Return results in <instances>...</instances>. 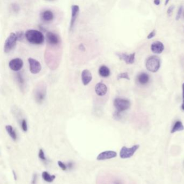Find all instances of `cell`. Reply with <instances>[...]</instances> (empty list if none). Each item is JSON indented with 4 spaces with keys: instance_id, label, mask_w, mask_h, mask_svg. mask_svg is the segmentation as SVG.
<instances>
[{
    "instance_id": "d590c367",
    "label": "cell",
    "mask_w": 184,
    "mask_h": 184,
    "mask_svg": "<svg viewBox=\"0 0 184 184\" xmlns=\"http://www.w3.org/2000/svg\"><path fill=\"white\" fill-rule=\"evenodd\" d=\"M169 2V1H167L165 2V5H167V4L168 3V2Z\"/></svg>"
},
{
    "instance_id": "5bb4252c",
    "label": "cell",
    "mask_w": 184,
    "mask_h": 184,
    "mask_svg": "<svg viewBox=\"0 0 184 184\" xmlns=\"http://www.w3.org/2000/svg\"><path fill=\"white\" fill-rule=\"evenodd\" d=\"M151 51L156 54H161L164 50V45L162 42L155 41L151 45Z\"/></svg>"
},
{
    "instance_id": "7402d4cb",
    "label": "cell",
    "mask_w": 184,
    "mask_h": 184,
    "mask_svg": "<svg viewBox=\"0 0 184 184\" xmlns=\"http://www.w3.org/2000/svg\"><path fill=\"white\" fill-rule=\"evenodd\" d=\"M42 178L45 181L47 182H52L56 178L55 175H51L47 171H43L42 173Z\"/></svg>"
},
{
    "instance_id": "4dcf8cb0",
    "label": "cell",
    "mask_w": 184,
    "mask_h": 184,
    "mask_svg": "<svg viewBox=\"0 0 184 184\" xmlns=\"http://www.w3.org/2000/svg\"><path fill=\"white\" fill-rule=\"evenodd\" d=\"M182 105H181V109L184 111V83L182 85Z\"/></svg>"
},
{
    "instance_id": "836d02e7",
    "label": "cell",
    "mask_w": 184,
    "mask_h": 184,
    "mask_svg": "<svg viewBox=\"0 0 184 184\" xmlns=\"http://www.w3.org/2000/svg\"><path fill=\"white\" fill-rule=\"evenodd\" d=\"M160 3H161V1H159V0H156L154 1V3H155L156 5H157V6H158L160 4Z\"/></svg>"
},
{
    "instance_id": "3957f363",
    "label": "cell",
    "mask_w": 184,
    "mask_h": 184,
    "mask_svg": "<svg viewBox=\"0 0 184 184\" xmlns=\"http://www.w3.org/2000/svg\"><path fill=\"white\" fill-rule=\"evenodd\" d=\"M161 59L157 56H151L146 61L145 66L152 73H156L161 67Z\"/></svg>"
},
{
    "instance_id": "9a60e30c",
    "label": "cell",
    "mask_w": 184,
    "mask_h": 184,
    "mask_svg": "<svg viewBox=\"0 0 184 184\" xmlns=\"http://www.w3.org/2000/svg\"><path fill=\"white\" fill-rule=\"evenodd\" d=\"M95 90L96 94L97 95L103 96L107 93L108 88L105 84L102 82H100L96 84Z\"/></svg>"
},
{
    "instance_id": "4fadbf2b",
    "label": "cell",
    "mask_w": 184,
    "mask_h": 184,
    "mask_svg": "<svg viewBox=\"0 0 184 184\" xmlns=\"http://www.w3.org/2000/svg\"><path fill=\"white\" fill-rule=\"evenodd\" d=\"M82 82L84 85H87L90 83L92 79V75L91 73L88 69H85L82 71L81 74Z\"/></svg>"
},
{
    "instance_id": "30bf717a",
    "label": "cell",
    "mask_w": 184,
    "mask_h": 184,
    "mask_svg": "<svg viewBox=\"0 0 184 184\" xmlns=\"http://www.w3.org/2000/svg\"><path fill=\"white\" fill-rule=\"evenodd\" d=\"M23 61L20 58L12 59L9 63V67L12 70L18 71L23 67Z\"/></svg>"
},
{
    "instance_id": "ac0fdd59",
    "label": "cell",
    "mask_w": 184,
    "mask_h": 184,
    "mask_svg": "<svg viewBox=\"0 0 184 184\" xmlns=\"http://www.w3.org/2000/svg\"><path fill=\"white\" fill-rule=\"evenodd\" d=\"M16 79L18 85L22 91H23L26 88V82L23 76L21 73H17L16 74Z\"/></svg>"
},
{
    "instance_id": "7c38bea8",
    "label": "cell",
    "mask_w": 184,
    "mask_h": 184,
    "mask_svg": "<svg viewBox=\"0 0 184 184\" xmlns=\"http://www.w3.org/2000/svg\"><path fill=\"white\" fill-rule=\"evenodd\" d=\"M117 153L115 151H105L100 153L97 157V161H105L117 157Z\"/></svg>"
},
{
    "instance_id": "83f0119b",
    "label": "cell",
    "mask_w": 184,
    "mask_h": 184,
    "mask_svg": "<svg viewBox=\"0 0 184 184\" xmlns=\"http://www.w3.org/2000/svg\"><path fill=\"white\" fill-rule=\"evenodd\" d=\"M16 35L18 37V41H21L24 38V36H25V33L23 32H18L16 33Z\"/></svg>"
},
{
    "instance_id": "9c48e42d",
    "label": "cell",
    "mask_w": 184,
    "mask_h": 184,
    "mask_svg": "<svg viewBox=\"0 0 184 184\" xmlns=\"http://www.w3.org/2000/svg\"><path fill=\"white\" fill-rule=\"evenodd\" d=\"M46 39L48 43L51 46H56L60 43L59 36L53 32H48L46 34Z\"/></svg>"
},
{
    "instance_id": "f546056e",
    "label": "cell",
    "mask_w": 184,
    "mask_h": 184,
    "mask_svg": "<svg viewBox=\"0 0 184 184\" xmlns=\"http://www.w3.org/2000/svg\"><path fill=\"white\" fill-rule=\"evenodd\" d=\"M174 8H175V7H174V5H172L168 8L167 11V14L168 15V16H171L172 15L173 10H174Z\"/></svg>"
},
{
    "instance_id": "44dd1931",
    "label": "cell",
    "mask_w": 184,
    "mask_h": 184,
    "mask_svg": "<svg viewBox=\"0 0 184 184\" xmlns=\"http://www.w3.org/2000/svg\"><path fill=\"white\" fill-rule=\"evenodd\" d=\"M184 130V126L180 120H177L175 122L174 125L173 126L172 129L171 130V133H173L177 131H181Z\"/></svg>"
},
{
    "instance_id": "484cf974",
    "label": "cell",
    "mask_w": 184,
    "mask_h": 184,
    "mask_svg": "<svg viewBox=\"0 0 184 184\" xmlns=\"http://www.w3.org/2000/svg\"><path fill=\"white\" fill-rule=\"evenodd\" d=\"M38 156L39 157V158L42 161H47V158L45 157V153H44V152L42 149H41L39 150L38 154Z\"/></svg>"
},
{
    "instance_id": "5b68a950",
    "label": "cell",
    "mask_w": 184,
    "mask_h": 184,
    "mask_svg": "<svg viewBox=\"0 0 184 184\" xmlns=\"http://www.w3.org/2000/svg\"><path fill=\"white\" fill-rule=\"evenodd\" d=\"M18 41V37L16 33H11L8 36L5 41L4 44V52L5 53H10L14 49L16 44Z\"/></svg>"
},
{
    "instance_id": "4316f807",
    "label": "cell",
    "mask_w": 184,
    "mask_h": 184,
    "mask_svg": "<svg viewBox=\"0 0 184 184\" xmlns=\"http://www.w3.org/2000/svg\"><path fill=\"white\" fill-rule=\"evenodd\" d=\"M57 164L59 165V166L63 171H67V169L68 168L67 164H65V163L62 162V161H58Z\"/></svg>"
},
{
    "instance_id": "8992f818",
    "label": "cell",
    "mask_w": 184,
    "mask_h": 184,
    "mask_svg": "<svg viewBox=\"0 0 184 184\" xmlns=\"http://www.w3.org/2000/svg\"><path fill=\"white\" fill-rule=\"evenodd\" d=\"M139 145H133L131 147L123 146L121 148L120 152V156L121 159L130 158L132 157L135 153L139 149Z\"/></svg>"
},
{
    "instance_id": "f1b7e54d",
    "label": "cell",
    "mask_w": 184,
    "mask_h": 184,
    "mask_svg": "<svg viewBox=\"0 0 184 184\" xmlns=\"http://www.w3.org/2000/svg\"><path fill=\"white\" fill-rule=\"evenodd\" d=\"M182 9H183V7H182V6H180V7L179 8V9L178 10V12H177L176 16V20H177V21L179 20L180 18V17H181V14H182Z\"/></svg>"
},
{
    "instance_id": "cb8c5ba5",
    "label": "cell",
    "mask_w": 184,
    "mask_h": 184,
    "mask_svg": "<svg viewBox=\"0 0 184 184\" xmlns=\"http://www.w3.org/2000/svg\"><path fill=\"white\" fill-rule=\"evenodd\" d=\"M126 79L127 80H130L129 75L127 73H120L118 74L117 79Z\"/></svg>"
},
{
    "instance_id": "74e56055",
    "label": "cell",
    "mask_w": 184,
    "mask_h": 184,
    "mask_svg": "<svg viewBox=\"0 0 184 184\" xmlns=\"http://www.w3.org/2000/svg\"></svg>"
},
{
    "instance_id": "e0dca14e",
    "label": "cell",
    "mask_w": 184,
    "mask_h": 184,
    "mask_svg": "<svg viewBox=\"0 0 184 184\" xmlns=\"http://www.w3.org/2000/svg\"><path fill=\"white\" fill-rule=\"evenodd\" d=\"M137 80L141 85H145L149 83L150 77L146 73H141L137 77Z\"/></svg>"
},
{
    "instance_id": "ba28073f",
    "label": "cell",
    "mask_w": 184,
    "mask_h": 184,
    "mask_svg": "<svg viewBox=\"0 0 184 184\" xmlns=\"http://www.w3.org/2000/svg\"><path fill=\"white\" fill-rule=\"evenodd\" d=\"M28 61L29 65L30 71L32 74H37L41 71V64L37 60L33 58H29Z\"/></svg>"
},
{
    "instance_id": "52a82bcc",
    "label": "cell",
    "mask_w": 184,
    "mask_h": 184,
    "mask_svg": "<svg viewBox=\"0 0 184 184\" xmlns=\"http://www.w3.org/2000/svg\"><path fill=\"white\" fill-rule=\"evenodd\" d=\"M79 7L77 5H73L71 6V16L70 22L69 26V31L72 32L74 24L76 21L77 18L79 16Z\"/></svg>"
},
{
    "instance_id": "277c9868",
    "label": "cell",
    "mask_w": 184,
    "mask_h": 184,
    "mask_svg": "<svg viewBox=\"0 0 184 184\" xmlns=\"http://www.w3.org/2000/svg\"><path fill=\"white\" fill-rule=\"evenodd\" d=\"M114 105L116 108V111L121 113L128 110L131 106L130 100L121 98H116L114 101Z\"/></svg>"
},
{
    "instance_id": "ffe728a7",
    "label": "cell",
    "mask_w": 184,
    "mask_h": 184,
    "mask_svg": "<svg viewBox=\"0 0 184 184\" xmlns=\"http://www.w3.org/2000/svg\"><path fill=\"white\" fill-rule=\"evenodd\" d=\"M6 131L8 134V135L10 136V138H12L13 140L14 141H16L17 138H18V136H17V134H16L15 130H14L13 127L12 125H8L6 126Z\"/></svg>"
},
{
    "instance_id": "1f68e13d",
    "label": "cell",
    "mask_w": 184,
    "mask_h": 184,
    "mask_svg": "<svg viewBox=\"0 0 184 184\" xmlns=\"http://www.w3.org/2000/svg\"><path fill=\"white\" fill-rule=\"evenodd\" d=\"M156 35V32H155V30H153L152 32L149 33V35H147V38L148 39H150L151 38H152L153 37H155Z\"/></svg>"
},
{
    "instance_id": "d4e9b609",
    "label": "cell",
    "mask_w": 184,
    "mask_h": 184,
    "mask_svg": "<svg viewBox=\"0 0 184 184\" xmlns=\"http://www.w3.org/2000/svg\"><path fill=\"white\" fill-rule=\"evenodd\" d=\"M10 8H11L12 11L15 13H18L20 10V6L16 3H13V4H12Z\"/></svg>"
},
{
    "instance_id": "2e32d148",
    "label": "cell",
    "mask_w": 184,
    "mask_h": 184,
    "mask_svg": "<svg viewBox=\"0 0 184 184\" xmlns=\"http://www.w3.org/2000/svg\"><path fill=\"white\" fill-rule=\"evenodd\" d=\"M41 18L42 20L44 21H52L54 18V15L51 10H45L42 12L41 14Z\"/></svg>"
},
{
    "instance_id": "6da1fadb",
    "label": "cell",
    "mask_w": 184,
    "mask_h": 184,
    "mask_svg": "<svg viewBox=\"0 0 184 184\" xmlns=\"http://www.w3.org/2000/svg\"><path fill=\"white\" fill-rule=\"evenodd\" d=\"M25 37L28 41L33 44L39 45L44 41V36L43 33L37 30H28L25 33Z\"/></svg>"
},
{
    "instance_id": "e575fe53",
    "label": "cell",
    "mask_w": 184,
    "mask_h": 184,
    "mask_svg": "<svg viewBox=\"0 0 184 184\" xmlns=\"http://www.w3.org/2000/svg\"><path fill=\"white\" fill-rule=\"evenodd\" d=\"M13 175H14V178L15 179V180H16L17 179V176H16V173L15 172V171H13Z\"/></svg>"
},
{
    "instance_id": "8d00e7d4",
    "label": "cell",
    "mask_w": 184,
    "mask_h": 184,
    "mask_svg": "<svg viewBox=\"0 0 184 184\" xmlns=\"http://www.w3.org/2000/svg\"><path fill=\"white\" fill-rule=\"evenodd\" d=\"M119 184V183H117V184Z\"/></svg>"
},
{
    "instance_id": "603a6c76",
    "label": "cell",
    "mask_w": 184,
    "mask_h": 184,
    "mask_svg": "<svg viewBox=\"0 0 184 184\" xmlns=\"http://www.w3.org/2000/svg\"><path fill=\"white\" fill-rule=\"evenodd\" d=\"M20 125H21V129L23 130V131L25 132H27L28 126L27 121L25 118H23L21 120Z\"/></svg>"
},
{
    "instance_id": "d6a6232c",
    "label": "cell",
    "mask_w": 184,
    "mask_h": 184,
    "mask_svg": "<svg viewBox=\"0 0 184 184\" xmlns=\"http://www.w3.org/2000/svg\"><path fill=\"white\" fill-rule=\"evenodd\" d=\"M36 179H37V176L36 174L33 175V179L32 180V184H36Z\"/></svg>"
},
{
    "instance_id": "7a4b0ae2",
    "label": "cell",
    "mask_w": 184,
    "mask_h": 184,
    "mask_svg": "<svg viewBox=\"0 0 184 184\" xmlns=\"http://www.w3.org/2000/svg\"><path fill=\"white\" fill-rule=\"evenodd\" d=\"M47 96V87L44 83H38L33 90V98L38 104H42Z\"/></svg>"
},
{
    "instance_id": "d6986e66",
    "label": "cell",
    "mask_w": 184,
    "mask_h": 184,
    "mask_svg": "<svg viewBox=\"0 0 184 184\" xmlns=\"http://www.w3.org/2000/svg\"><path fill=\"white\" fill-rule=\"evenodd\" d=\"M98 73L100 76L103 77H108L110 76L111 72L108 67H106L105 65H103L99 68Z\"/></svg>"
},
{
    "instance_id": "8fae6325",
    "label": "cell",
    "mask_w": 184,
    "mask_h": 184,
    "mask_svg": "<svg viewBox=\"0 0 184 184\" xmlns=\"http://www.w3.org/2000/svg\"><path fill=\"white\" fill-rule=\"evenodd\" d=\"M116 55L120 58V59L123 60L127 64H132L135 60V53L127 55L125 53H116Z\"/></svg>"
}]
</instances>
